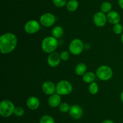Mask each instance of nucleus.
Masks as SVG:
<instances>
[{
    "label": "nucleus",
    "instance_id": "18",
    "mask_svg": "<svg viewBox=\"0 0 123 123\" xmlns=\"http://www.w3.org/2000/svg\"><path fill=\"white\" fill-rule=\"evenodd\" d=\"M64 33V30L62 28V27L59 26H55L53 28L52 30V36L55 37L56 39L61 38L62 36Z\"/></svg>",
    "mask_w": 123,
    "mask_h": 123
},
{
    "label": "nucleus",
    "instance_id": "30",
    "mask_svg": "<svg viewBox=\"0 0 123 123\" xmlns=\"http://www.w3.org/2000/svg\"><path fill=\"white\" fill-rule=\"evenodd\" d=\"M120 99H121V101L123 102V90L122 92L121 93V95H120Z\"/></svg>",
    "mask_w": 123,
    "mask_h": 123
},
{
    "label": "nucleus",
    "instance_id": "23",
    "mask_svg": "<svg viewBox=\"0 0 123 123\" xmlns=\"http://www.w3.org/2000/svg\"><path fill=\"white\" fill-rule=\"evenodd\" d=\"M71 106L67 102H62L59 106V110L62 113H67L69 112Z\"/></svg>",
    "mask_w": 123,
    "mask_h": 123
},
{
    "label": "nucleus",
    "instance_id": "10",
    "mask_svg": "<svg viewBox=\"0 0 123 123\" xmlns=\"http://www.w3.org/2000/svg\"><path fill=\"white\" fill-rule=\"evenodd\" d=\"M61 60L60 54H59L56 52H53L49 55L47 61H48V65L50 67L55 68L60 65Z\"/></svg>",
    "mask_w": 123,
    "mask_h": 123
},
{
    "label": "nucleus",
    "instance_id": "29",
    "mask_svg": "<svg viewBox=\"0 0 123 123\" xmlns=\"http://www.w3.org/2000/svg\"><path fill=\"white\" fill-rule=\"evenodd\" d=\"M118 5L120 8L123 10V0H118Z\"/></svg>",
    "mask_w": 123,
    "mask_h": 123
},
{
    "label": "nucleus",
    "instance_id": "22",
    "mask_svg": "<svg viewBox=\"0 0 123 123\" xmlns=\"http://www.w3.org/2000/svg\"><path fill=\"white\" fill-rule=\"evenodd\" d=\"M98 91V86L97 83L95 82L90 83L89 85V92L92 95H95Z\"/></svg>",
    "mask_w": 123,
    "mask_h": 123
},
{
    "label": "nucleus",
    "instance_id": "16",
    "mask_svg": "<svg viewBox=\"0 0 123 123\" xmlns=\"http://www.w3.org/2000/svg\"><path fill=\"white\" fill-rule=\"evenodd\" d=\"M86 65L84 63H79L75 67V73L78 75L82 76L84 75L86 72Z\"/></svg>",
    "mask_w": 123,
    "mask_h": 123
},
{
    "label": "nucleus",
    "instance_id": "19",
    "mask_svg": "<svg viewBox=\"0 0 123 123\" xmlns=\"http://www.w3.org/2000/svg\"><path fill=\"white\" fill-rule=\"evenodd\" d=\"M66 6L67 10L69 12H74L79 7V2L77 0H69Z\"/></svg>",
    "mask_w": 123,
    "mask_h": 123
},
{
    "label": "nucleus",
    "instance_id": "7",
    "mask_svg": "<svg viewBox=\"0 0 123 123\" xmlns=\"http://www.w3.org/2000/svg\"><path fill=\"white\" fill-rule=\"evenodd\" d=\"M40 25L38 22L36 20H30L25 23L24 25V30L25 32L30 34H33L39 31Z\"/></svg>",
    "mask_w": 123,
    "mask_h": 123
},
{
    "label": "nucleus",
    "instance_id": "25",
    "mask_svg": "<svg viewBox=\"0 0 123 123\" xmlns=\"http://www.w3.org/2000/svg\"><path fill=\"white\" fill-rule=\"evenodd\" d=\"M123 27L122 25L120 24H117L114 25L113 27V31L116 34H120L123 33Z\"/></svg>",
    "mask_w": 123,
    "mask_h": 123
},
{
    "label": "nucleus",
    "instance_id": "11",
    "mask_svg": "<svg viewBox=\"0 0 123 123\" xmlns=\"http://www.w3.org/2000/svg\"><path fill=\"white\" fill-rule=\"evenodd\" d=\"M42 90L46 95H53L56 92V86L51 81H45L42 84Z\"/></svg>",
    "mask_w": 123,
    "mask_h": 123
},
{
    "label": "nucleus",
    "instance_id": "5",
    "mask_svg": "<svg viewBox=\"0 0 123 123\" xmlns=\"http://www.w3.org/2000/svg\"><path fill=\"white\" fill-rule=\"evenodd\" d=\"M73 90L72 84L67 80H61L56 85V92L60 95H67Z\"/></svg>",
    "mask_w": 123,
    "mask_h": 123
},
{
    "label": "nucleus",
    "instance_id": "3",
    "mask_svg": "<svg viewBox=\"0 0 123 123\" xmlns=\"http://www.w3.org/2000/svg\"><path fill=\"white\" fill-rule=\"evenodd\" d=\"M14 105L9 100H4L0 102V115L3 118H8L14 114Z\"/></svg>",
    "mask_w": 123,
    "mask_h": 123
},
{
    "label": "nucleus",
    "instance_id": "8",
    "mask_svg": "<svg viewBox=\"0 0 123 123\" xmlns=\"http://www.w3.org/2000/svg\"><path fill=\"white\" fill-rule=\"evenodd\" d=\"M56 21L55 16L50 13H46L42 14L40 18V23L44 27L52 26Z\"/></svg>",
    "mask_w": 123,
    "mask_h": 123
},
{
    "label": "nucleus",
    "instance_id": "27",
    "mask_svg": "<svg viewBox=\"0 0 123 123\" xmlns=\"http://www.w3.org/2000/svg\"><path fill=\"white\" fill-rule=\"evenodd\" d=\"M60 57H61V60L63 61H67L68 60L70 57V54L67 51H62L61 53H60Z\"/></svg>",
    "mask_w": 123,
    "mask_h": 123
},
{
    "label": "nucleus",
    "instance_id": "9",
    "mask_svg": "<svg viewBox=\"0 0 123 123\" xmlns=\"http://www.w3.org/2000/svg\"><path fill=\"white\" fill-rule=\"evenodd\" d=\"M107 16L102 11L96 12L93 16V21L95 25L98 27H102L106 24Z\"/></svg>",
    "mask_w": 123,
    "mask_h": 123
},
{
    "label": "nucleus",
    "instance_id": "14",
    "mask_svg": "<svg viewBox=\"0 0 123 123\" xmlns=\"http://www.w3.org/2000/svg\"><path fill=\"white\" fill-rule=\"evenodd\" d=\"M61 95L59 94H53V95H50L49 99H48V104L50 107L52 108H55V107H59L60 104L61 103Z\"/></svg>",
    "mask_w": 123,
    "mask_h": 123
},
{
    "label": "nucleus",
    "instance_id": "24",
    "mask_svg": "<svg viewBox=\"0 0 123 123\" xmlns=\"http://www.w3.org/2000/svg\"><path fill=\"white\" fill-rule=\"evenodd\" d=\"M52 2L54 6H56V7L61 8L66 6L67 1V0H52Z\"/></svg>",
    "mask_w": 123,
    "mask_h": 123
},
{
    "label": "nucleus",
    "instance_id": "21",
    "mask_svg": "<svg viewBox=\"0 0 123 123\" xmlns=\"http://www.w3.org/2000/svg\"><path fill=\"white\" fill-rule=\"evenodd\" d=\"M39 123H55V119L52 116L45 115L41 117Z\"/></svg>",
    "mask_w": 123,
    "mask_h": 123
},
{
    "label": "nucleus",
    "instance_id": "1",
    "mask_svg": "<svg viewBox=\"0 0 123 123\" xmlns=\"http://www.w3.org/2000/svg\"><path fill=\"white\" fill-rule=\"evenodd\" d=\"M18 44V39L12 33H6L0 37V51L2 54L12 53Z\"/></svg>",
    "mask_w": 123,
    "mask_h": 123
},
{
    "label": "nucleus",
    "instance_id": "12",
    "mask_svg": "<svg viewBox=\"0 0 123 123\" xmlns=\"http://www.w3.org/2000/svg\"><path fill=\"white\" fill-rule=\"evenodd\" d=\"M69 115L71 117L75 119H79L82 116L83 109L79 105L73 104L71 106L69 111Z\"/></svg>",
    "mask_w": 123,
    "mask_h": 123
},
{
    "label": "nucleus",
    "instance_id": "6",
    "mask_svg": "<svg viewBox=\"0 0 123 123\" xmlns=\"http://www.w3.org/2000/svg\"><path fill=\"white\" fill-rule=\"evenodd\" d=\"M68 48H69V51L72 54L78 55L82 53L84 49V45L80 39H74L70 42Z\"/></svg>",
    "mask_w": 123,
    "mask_h": 123
},
{
    "label": "nucleus",
    "instance_id": "31",
    "mask_svg": "<svg viewBox=\"0 0 123 123\" xmlns=\"http://www.w3.org/2000/svg\"><path fill=\"white\" fill-rule=\"evenodd\" d=\"M121 42H122V43L123 44V33H122V34H121Z\"/></svg>",
    "mask_w": 123,
    "mask_h": 123
},
{
    "label": "nucleus",
    "instance_id": "13",
    "mask_svg": "<svg viewBox=\"0 0 123 123\" xmlns=\"http://www.w3.org/2000/svg\"><path fill=\"white\" fill-rule=\"evenodd\" d=\"M40 104V102L39 99L36 96H30L26 101L27 107L31 110H37L39 107Z\"/></svg>",
    "mask_w": 123,
    "mask_h": 123
},
{
    "label": "nucleus",
    "instance_id": "4",
    "mask_svg": "<svg viewBox=\"0 0 123 123\" xmlns=\"http://www.w3.org/2000/svg\"><path fill=\"white\" fill-rule=\"evenodd\" d=\"M112 69L107 65L99 66L96 71V76L102 81H108L112 77Z\"/></svg>",
    "mask_w": 123,
    "mask_h": 123
},
{
    "label": "nucleus",
    "instance_id": "17",
    "mask_svg": "<svg viewBox=\"0 0 123 123\" xmlns=\"http://www.w3.org/2000/svg\"><path fill=\"white\" fill-rule=\"evenodd\" d=\"M96 75L92 72H86L82 76L83 81L86 83H91L94 82Z\"/></svg>",
    "mask_w": 123,
    "mask_h": 123
},
{
    "label": "nucleus",
    "instance_id": "15",
    "mask_svg": "<svg viewBox=\"0 0 123 123\" xmlns=\"http://www.w3.org/2000/svg\"><path fill=\"white\" fill-rule=\"evenodd\" d=\"M107 19L109 23L112 24H119L121 20L120 14L116 11H111L107 14Z\"/></svg>",
    "mask_w": 123,
    "mask_h": 123
},
{
    "label": "nucleus",
    "instance_id": "26",
    "mask_svg": "<svg viewBox=\"0 0 123 123\" xmlns=\"http://www.w3.org/2000/svg\"><path fill=\"white\" fill-rule=\"evenodd\" d=\"M25 113L24 109L22 107H16L14 109V115L18 117H21Z\"/></svg>",
    "mask_w": 123,
    "mask_h": 123
},
{
    "label": "nucleus",
    "instance_id": "2",
    "mask_svg": "<svg viewBox=\"0 0 123 123\" xmlns=\"http://www.w3.org/2000/svg\"><path fill=\"white\" fill-rule=\"evenodd\" d=\"M58 45L57 39L54 36H48L42 42V49L44 53H50L55 52Z\"/></svg>",
    "mask_w": 123,
    "mask_h": 123
},
{
    "label": "nucleus",
    "instance_id": "20",
    "mask_svg": "<svg viewBox=\"0 0 123 123\" xmlns=\"http://www.w3.org/2000/svg\"><path fill=\"white\" fill-rule=\"evenodd\" d=\"M112 8V4L109 1H105L102 4L100 7L101 11L103 13H109V12H111Z\"/></svg>",
    "mask_w": 123,
    "mask_h": 123
},
{
    "label": "nucleus",
    "instance_id": "28",
    "mask_svg": "<svg viewBox=\"0 0 123 123\" xmlns=\"http://www.w3.org/2000/svg\"><path fill=\"white\" fill-rule=\"evenodd\" d=\"M101 123H115L113 121L111 120V119H105V120L103 121Z\"/></svg>",
    "mask_w": 123,
    "mask_h": 123
}]
</instances>
